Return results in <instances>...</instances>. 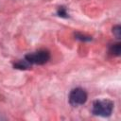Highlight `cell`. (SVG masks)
Here are the masks:
<instances>
[{
    "label": "cell",
    "mask_w": 121,
    "mask_h": 121,
    "mask_svg": "<svg viewBox=\"0 0 121 121\" xmlns=\"http://www.w3.org/2000/svg\"><path fill=\"white\" fill-rule=\"evenodd\" d=\"M110 52L115 56H119L120 55V52H121V44L118 43H114L112 45H111L110 47Z\"/></svg>",
    "instance_id": "cell-4"
},
{
    "label": "cell",
    "mask_w": 121,
    "mask_h": 121,
    "mask_svg": "<svg viewBox=\"0 0 121 121\" xmlns=\"http://www.w3.org/2000/svg\"><path fill=\"white\" fill-rule=\"evenodd\" d=\"M112 32H113V34L115 35V37L117 39H120V37H121V27H120V26H115L112 28Z\"/></svg>",
    "instance_id": "cell-6"
},
{
    "label": "cell",
    "mask_w": 121,
    "mask_h": 121,
    "mask_svg": "<svg viewBox=\"0 0 121 121\" xmlns=\"http://www.w3.org/2000/svg\"><path fill=\"white\" fill-rule=\"evenodd\" d=\"M25 59L30 64H43L50 59V54L47 50H38L26 55Z\"/></svg>",
    "instance_id": "cell-2"
},
{
    "label": "cell",
    "mask_w": 121,
    "mask_h": 121,
    "mask_svg": "<svg viewBox=\"0 0 121 121\" xmlns=\"http://www.w3.org/2000/svg\"><path fill=\"white\" fill-rule=\"evenodd\" d=\"M30 65H31V64L25 59V60H20V61H18L17 63H15V64H14V67H16V68H18V69H26V68H28Z\"/></svg>",
    "instance_id": "cell-5"
},
{
    "label": "cell",
    "mask_w": 121,
    "mask_h": 121,
    "mask_svg": "<svg viewBox=\"0 0 121 121\" xmlns=\"http://www.w3.org/2000/svg\"><path fill=\"white\" fill-rule=\"evenodd\" d=\"M87 100V94L81 88L73 89L69 95V102L72 106H80Z\"/></svg>",
    "instance_id": "cell-3"
},
{
    "label": "cell",
    "mask_w": 121,
    "mask_h": 121,
    "mask_svg": "<svg viewBox=\"0 0 121 121\" xmlns=\"http://www.w3.org/2000/svg\"><path fill=\"white\" fill-rule=\"evenodd\" d=\"M58 15L61 17H67V12L64 7H60L58 9Z\"/></svg>",
    "instance_id": "cell-7"
},
{
    "label": "cell",
    "mask_w": 121,
    "mask_h": 121,
    "mask_svg": "<svg viewBox=\"0 0 121 121\" xmlns=\"http://www.w3.org/2000/svg\"><path fill=\"white\" fill-rule=\"evenodd\" d=\"M112 109H113L112 101L109 99H101V100H96L94 102L92 112L95 115L106 117L112 114Z\"/></svg>",
    "instance_id": "cell-1"
}]
</instances>
